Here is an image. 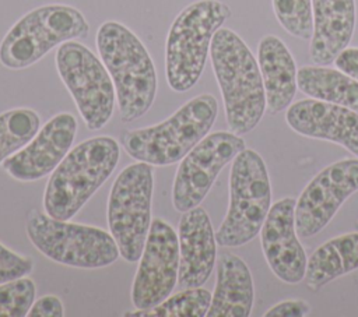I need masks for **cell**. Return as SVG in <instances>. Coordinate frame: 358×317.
Instances as JSON below:
<instances>
[{"label": "cell", "mask_w": 358, "mask_h": 317, "mask_svg": "<svg viewBox=\"0 0 358 317\" xmlns=\"http://www.w3.org/2000/svg\"><path fill=\"white\" fill-rule=\"evenodd\" d=\"M90 24L76 7L46 4L22 15L0 43V63L11 70L35 64L53 47L87 38Z\"/></svg>", "instance_id": "7"}, {"label": "cell", "mask_w": 358, "mask_h": 317, "mask_svg": "<svg viewBox=\"0 0 358 317\" xmlns=\"http://www.w3.org/2000/svg\"><path fill=\"white\" fill-rule=\"evenodd\" d=\"M96 49L115 84L122 121L144 116L157 95V71L144 43L126 25L106 21L98 28Z\"/></svg>", "instance_id": "2"}, {"label": "cell", "mask_w": 358, "mask_h": 317, "mask_svg": "<svg viewBox=\"0 0 358 317\" xmlns=\"http://www.w3.org/2000/svg\"><path fill=\"white\" fill-rule=\"evenodd\" d=\"M285 121L296 134L338 144L358 158V112L309 98L291 103Z\"/></svg>", "instance_id": "16"}, {"label": "cell", "mask_w": 358, "mask_h": 317, "mask_svg": "<svg viewBox=\"0 0 358 317\" xmlns=\"http://www.w3.org/2000/svg\"><path fill=\"white\" fill-rule=\"evenodd\" d=\"M39 123V115L29 108H14L0 113V163L35 137Z\"/></svg>", "instance_id": "23"}, {"label": "cell", "mask_w": 358, "mask_h": 317, "mask_svg": "<svg viewBox=\"0 0 358 317\" xmlns=\"http://www.w3.org/2000/svg\"><path fill=\"white\" fill-rule=\"evenodd\" d=\"M218 115V102L211 94H201L183 103L166 120L120 135L126 154L151 166L180 162L211 130Z\"/></svg>", "instance_id": "4"}, {"label": "cell", "mask_w": 358, "mask_h": 317, "mask_svg": "<svg viewBox=\"0 0 358 317\" xmlns=\"http://www.w3.org/2000/svg\"><path fill=\"white\" fill-rule=\"evenodd\" d=\"M271 207V183L266 163L255 149L245 148L232 161L229 204L215 232L217 244L239 247L253 240Z\"/></svg>", "instance_id": "6"}, {"label": "cell", "mask_w": 358, "mask_h": 317, "mask_svg": "<svg viewBox=\"0 0 358 317\" xmlns=\"http://www.w3.org/2000/svg\"><path fill=\"white\" fill-rule=\"evenodd\" d=\"M213 295L201 288H183L180 292L169 295L157 306L147 309L127 311L129 317H204L211 304Z\"/></svg>", "instance_id": "24"}, {"label": "cell", "mask_w": 358, "mask_h": 317, "mask_svg": "<svg viewBox=\"0 0 358 317\" xmlns=\"http://www.w3.org/2000/svg\"><path fill=\"white\" fill-rule=\"evenodd\" d=\"M296 200L275 201L260 229L264 258L274 275L285 283H299L305 278L308 257L295 228Z\"/></svg>", "instance_id": "15"}, {"label": "cell", "mask_w": 358, "mask_h": 317, "mask_svg": "<svg viewBox=\"0 0 358 317\" xmlns=\"http://www.w3.org/2000/svg\"><path fill=\"white\" fill-rule=\"evenodd\" d=\"M27 236L45 257L69 267L102 268L120 256L113 236L106 230L55 219L36 209L28 215Z\"/></svg>", "instance_id": "8"}, {"label": "cell", "mask_w": 358, "mask_h": 317, "mask_svg": "<svg viewBox=\"0 0 358 317\" xmlns=\"http://www.w3.org/2000/svg\"><path fill=\"white\" fill-rule=\"evenodd\" d=\"M210 57L229 130L238 135L252 131L267 108L257 60L243 39L229 28H220L214 34Z\"/></svg>", "instance_id": "1"}, {"label": "cell", "mask_w": 358, "mask_h": 317, "mask_svg": "<svg viewBox=\"0 0 358 317\" xmlns=\"http://www.w3.org/2000/svg\"><path fill=\"white\" fill-rule=\"evenodd\" d=\"M231 17L220 0H197L173 20L165 43V77L175 92L192 89L204 70L214 34Z\"/></svg>", "instance_id": "5"}, {"label": "cell", "mask_w": 358, "mask_h": 317, "mask_svg": "<svg viewBox=\"0 0 358 317\" xmlns=\"http://www.w3.org/2000/svg\"><path fill=\"white\" fill-rule=\"evenodd\" d=\"M336 68L358 81V47H345L334 60Z\"/></svg>", "instance_id": "30"}, {"label": "cell", "mask_w": 358, "mask_h": 317, "mask_svg": "<svg viewBox=\"0 0 358 317\" xmlns=\"http://www.w3.org/2000/svg\"><path fill=\"white\" fill-rule=\"evenodd\" d=\"M179 272L180 288L201 286L211 275L217 261V239L208 214L201 207L183 212L179 226Z\"/></svg>", "instance_id": "17"}, {"label": "cell", "mask_w": 358, "mask_h": 317, "mask_svg": "<svg viewBox=\"0 0 358 317\" xmlns=\"http://www.w3.org/2000/svg\"><path fill=\"white\" fill-rule=\"evenodd\" d=\"M355 191H358V158L340 159L322 169L296 200L298 236L312 237L322 232Z\"/></svg>", "instance_id": "12"}, {"label": "cell", "mask_w": 358, "mask_h": 317, "mask_svg": "<svg viewBox=\"0 0 358 317\" xmlns=\"http://www.w3.org/2000/svg\"><path fill=\"white\" fill-rule=\"evenodd\" d=\"M179 239L173 228L155 218L140 257L131 285V303L138 310H147L165 300L178 282Z\"/></svg>", "instance_id": "13"}, {"label": "cell", "mask_w": 358, "mask_h": 317, "mask_svg": "<svg viewBox=\"0 0 358 317\" xmlns=\"http://www.w3.org/2000/svg\"><path fill=\"white\" fill-rule=\"evenodd\" d=\"M154 190L151 165L136 162L120 170L108 198V225L120 257L127 263L140 260L150 228Z\"/></svg>", "instance_id": "9"}, {"label": "cell", "mask_w": 358, "mask_h": 317, "mask_svg": "<svg viewBox=\"0 0 358 317\" xmlns=\"http://www.w3.org/2000/svg\"><path fill=\"white\" fill-rule=\"evenodd\" d=\"M119 144L113 137L88 138L67 152L48 179L43 208L55 219H71L117 166Z\"/></svg>", "instance_id": "3"}, {"label": "cell", "mask_w": 358, "mask_h": 317, "mask_svg": "<svg viewBox=\"0 0 358 317\" xmlns=\"http://www.w3.org/2000/svg\"><path fill=\"white\" fill-rule=\"evenodd\" d=\"M57 73L90 130L110 120L116 102L115 84L105 64L85 45L69 40L56 50Z\"/></svg>", "instance_id": "10"}, {"label": "cell", "mask_w": 358, "mask_h": 317, "mask_svg": "<svg viewBox=\"0 0 358 317\" xmlns=\"http://www.w3.org/2000/svg\"><path fill=\"white\" fill-rule=\"evenodd\" d=\"M77 127V119L71 113L55 115L25 147L3 162V169L20 182L48 176L71 149Z\"/></svg>", "instance_id": "14"}, {"label": "cell", "mask_w": 358, "mask_h": 317, "mask_svg": "<svg viewBox=\"0 0 358 317\" xmlns=\"http://www.w3.org/2000/svg\"><path fill=\"white\" fill-rule=\"evenodd\" d=\"M355 270H358V232H351L320 244L308 258L303 279L309 289L319 290Z\"/></svg>", "instance_id": "21"}, {"label": "cell", "mask_w": 358, "mask_h": 317, "mask_svg": "<svg viewBox=\"0 0 358 317\" xmlns=\"http://www.w3.org/2000/svg\"><path fill=\"white\" fill-rule=\"evenodd\" d=\"M257 63L268 110L278 113L288 109L298 89V70L285 43L275 35L263 36L257 46Z\"/></svg>", "instance_id": "20"}, {"label": "cell", "mask_w": 358, "mask_h": 317, "mask_svg": "<svg viewBox=\"0 0 358 317\" xmlns=\"http://www.w3.org/2000/svg\"><path fill=\"white\" fill-rule=\"evenodd\" d=\"M310 313V304L302 299H289L271 306L264 317H303Z\"/></svg>", "instance_id": "28"}, {"label": "cell", "mask_w": 358, "mask_h": 317, "mask_svg": "<svg viewBox=\"0 0 358 317\" xmlns=\"http://www.w3.org/2000/svg\"><path fill=\"white\" fill-rule=\"evenodd\" d=\"M296 84L309 98L358 112V81L338 68L320 64L303 66L296 73Z\"/></svg>", "instance_id": "22"}, {"label": "cell", "mask_w": 358, "mask_h": 317, "mask_svg": "<svg viewBox=\"0 0 358 317\" xmlns=\"http://www.w3.org/2000/svg\"><path fill=\"white\" fill-rule=\"evenodd\" d=\"M29 317H63L64 307L62 300L55 295H45L38 300H34L29 311Z\"/></svg>", "instance_id": "29"}, {"label": "cell", "mask_w": 358, "mask_h": 317, "mask_svg": "<svg viewBox=\"0 0 358 317\" xmlns=\"http://www.w3.org/2000/svg\"><path fill=\"white\" fill-rule=\"evenodd\" d=\"M280 25L292 36L310 40L313 34L312 0H273Z\"/></svg>", "instance_id": "25"}, {"label": "cell", "mask_w": 358, "mask_h": 317, "mask_svg": "<svg viewBox=\"0 0 358 317\" xmlns=\"http://www.w3.org/2000/svg\"><path fill=\"white\" fill-rule=\"evenodd\" d=\"M34 270V260L21 256L0 243V283L27 277Z\"/></svg>", "instance_id": "27"}, {"label": "cell", "mask_w": 358, "mask_h": 317, "mask_svg": "<svg viewBox=\"0 0 358 317\" xmlns=\"http://www.w3.org/2000/svg\"><path fill=\"white\" fill-rule=\"evenodd\" d=\"M357 226H358V222H357Z\"/></svg>", "instance_id": "31"}, {"label": "cell", "mask_w": 358, "mask_h": 317, "mask_svg": "<svg viewBox=\"0 0 358 317\" xmlns=\"http://www.w3.org/2000/svg\"><path fill=\"white\" fill-rule=\"evenodd\" d=\"M246 148L241 135L215 131L199 141L180 161L172 187V204L186 212L206 198L220 172Z\"/></svg>", "instance_id": "11"}, {"label": "cell", "mask_w": 358, "mask_h": 317, "mask_svg": "<svg viewBox=\"0 0 358 317\" xmlns=\"http://www.w3.org/2000/svg\"><path fill=\"white\" fill-rule=\"evenodd\" d=\"M313 34L309 56L315 64L327 66L351 42L355 28V0H312Z\"/></svg>", "instance_id": "18"}, {"label": "cell", "mask_w": 358, "mask_h": 317, "mask_svg": "<svg viewBox=\"0 0 358 317\" xmlns=\"http://www.w3.org/2000/svg\"><path fill=\"white\" fill-rule=\"evenodd\" d=\"M35 292V282L28 275L0 283V317L28 316Z\"/></svg>", "instance_id": "26"}, {"label": "cell", "mask_w": 358, "mask_h": 317, "mask_svg": "<svg viewBox=\"0 0 358 317\" xmlns=\"http://www.w3.org/2000/svg\"><path fill=\"white\" fill-rule=\"evenodd\" d=\"M255 300L253 278L248 264L234 253L222 251L217 261L215 289L208 317H248Z\"/></svg>", "instance_id": "19"}]
</instances>
